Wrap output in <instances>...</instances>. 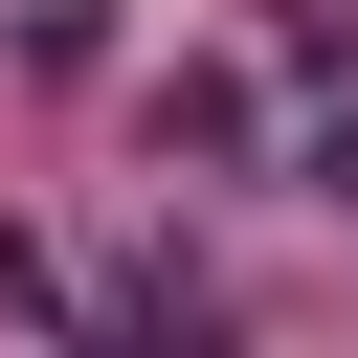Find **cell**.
<instances>
[{
  "label": "cell",
  "mask_w": 358,
  "mask_h": 358,
  "mask_svg": "<svg viewBox=\"0 0 358 358\" xmlns=\"http://www.w3.org/2000/svg\"><path fill=\"white\" fill-rule=\"evenodd\" d=\"M336 45H358V0H291V67H336Z\"/></svg>",
  "instance_id": "obj_1"
}]
</instances>
